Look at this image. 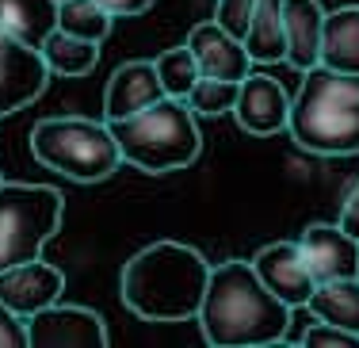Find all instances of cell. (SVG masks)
Returning a JSON list of instances; mask_svg holds the SVG:
<instances>
[{
  "mask_svg": "<svg viewBox=\"0 0 359 348\" xmlns=\"http://www.w3.org/2000/svg\"><path fill=\"white\" fill-rule=\"evenodd\" d=\"M65 218V195L50 184L0 180V272L42 257Z\"/></svg>",
  "mask_w": 359,
  "mask_h": 348,
  "instance_id": "obj_6",
  "label": "cell"
},
{
  "mask_svg": "<svg viewBox=\"0 0 359 348\" xmlns=\"http://www.w3.org/2000/svg\"><path fill=\"white\" fill-rule=\"evenodd\" d=\"M294 310L279 302L260 276L252 272L249 260H222L210 265L207 291L199 302V321L203 341L215 348H264L279 344L290 333Z\"/></svg>",
  "mask_w": 359,
  "mask_h": 348,
  "instance_id": "obj_1",
  "label": "cell"
},
{
  "mask_svg": "<svg viewBox=\"0 0 359 348\" xmlns=\"http://www.w3.org/2000/svg\"><path fill=\"white\" fill-rule=\"evenodd\" d=\"M310 318L329 321V326H340L348 333H359V279H325V283H313L306 307Z\"/></svg>",
  "mask_w": 359,
  "mask_h": 348,
  "instance_id": "obj_17",
  "label": "cell"
},
{
  "mask_svg": "<svg viewBox=\"0 0 359 348\" xmlns=\"http://www.w3.org/2000/svg\"><path fill=\"white\" fill-rule=\"evenodd\" d=\"M100 4L111 12V20H134V15H145L157 0H100Z\"/></svg>",
  "mask_w": 359,
  "mask_h": 348,
  "instance_id": "obj_26",
  "label": "cell"
},
{
  "mask_svg": "<svg viewBox=\"0 0 359 348\" xmlns=\"http://www.w3.org/2000/svg\"><path fill=\"white\" fill-rule=\"evenodd\" d=\"M42 62H46L50 77H88L92 69L100 65V42H88V39H76V35H65V31H50L39 46Z\"/></svg>",
  "mask_w": 359,
  "mask_h": 348,
  "instance_id": "obj_18",
  "label": "cell"
},
{
  "mask_svg": "<svg viewBox=\"0 0 359 348\" xmlns=\"http://www.w3.org/2000/svg\"><path fill=\"white\" fill-rule=\"evenodd\" d=\"M298 249L310 268L313 283L325 279H348L359 268V241L340 222H310L298 234Z\"/></svg>",
  "mask_w": 359,
  "mask_h": 348,
  "instance_id": "obj_10",
  "label": "cell"
},
{
  "mask_svg": "<svg viewBox=\"0 0 359 348\" xmlns=\"http://www.w3.org/2000/svg\"><path fill=\"white\" fill-rule=\"evenodd\" d=\"M210 279V265L195 245L184 241H153L138 249L123 265L118 276V295L123 307L138 314L153 326H176V321H195Z\"/></svg>",
  "mask_w": 359,
  "mask_h": 348,
  "instance_id": "obj_2",
  "label": "cell"
},
{
  "mask_svg": "<svg viewBox=\"0 0 359 348\" xmlns=\"http://www.w3.org/2000/svg\"><path fill=\"white\" fill-rule=\"evenodd\" d=\"M237 100V81H218V77H203L191 84V92L184 96V104L195 115H226Z\"/></svg>",
  "mask_w": 359,
  "mask_h": 348,
  "instance_id": "obj_22",
  "label": "cell"
},
{
  "mask_svg": "<svg viewBox=\"0 0 359 348\" xmlns=\"http://www.w3.org/2000/svg\"><path fill=\"white\" fill-rule=\"evenodd\" d=\"M50 84V69L39 46L0 20V119L35 104Z\"/></svg>",
  "mask_w": 359,
  "mask_h": 348,
  "instance_id": "obj_7",
  "label": "cell"
},
{
  "mask_svg": "<svg viewBox=\"0 0 359 348\" xmlns=\"http://www.w3.org/2000/svg\"><path fill=\"white\" fill-rule=\"evenodd\" d=\"M252 272L260 276V283L276 295L279 302H287L290 310H302L306 299L313 291V276L302 260L298 241H271L249 260Z\"/></svg>",
  "mask_w": 359,
  "mask_h": 348,
  "instance_id": "obj_11",
  "label": "cell"
},
{
  "mask_svg": "<svg viewBox=\"0 0 359 348\" xmlns=\"http://www.w3.org/2000/svg\"><path fill=\"white\" fill-rule=\"evenodd\" d=\"M23 344H27V326H23V318L0 302V348H23Z\"/></svg>",
  "mask_w": 359,
  "mask_h": 348,
  "instance_id": "obj_25",
  "label": "cell"
},
{
  "mask_svg": "<svg viewBox=\"0 0 359 348\" xmlns=\"http://www.w3.org/2000/svg\"><path fill=\"white\" fill-rule=\"evenodd\" d=\"M306 348H359V333H348L340 326H329V321H310V329L302 333Z\"/></svg>",
  "mask_w": 359,
  "mask_h": 348,
  "instance_id": "obj_23",
  "label": "cell"
},
{
  "mask_svg": "<svg viewBox=\"0 0 359 348\" xmlns=\"http://www.w3.org/2000/svg\"><path fill=\"white\" fill-rule=\"evenodd\" d=\"M355 279H359V268H355Z\"/></svg>",
  "mask_w": 359,
  "mask_h": 348,
  "instance_id": "obj_28",
  "label": "cell"
},
{
  "mask_svg": "<svg viewBox=\"0 0 359 348\" xmlns=\"http://www.w3.org/2000/svg\"><path fill=\"white\" fill-rule=\"evenodd\" d=\"M27 326V344L35 348H104L107 326L96 310L69 307V302H50L39 314L23 318Z\"/></svg>",
  "mask_w": 359,
  "mask_h": 348,
  "instance_id": "obj_8",
  "label": "cell"
},
{
  "mask_svg": "<svg viewBox=\"0 0 359 348\" xmlns=\"http://www.w3.org/2000/svg\"><path fill=\"white\" fill-rule=\"evenodd\" d=\"M241 42L249 50L252 65L283 62V0H256L249 31H245Z\"/></svg>",
  "mask_w": 359,
  "mask_h": 348,
  "instance_id": "obj_19",
  "label": "cell"
},
{
  "mask_svg": "<svg viewBox=\"0 0 359 348\" xmlns=\"http://www.w3.org/2000/svg\"><path fill=\"white\" fill-rule=\"evenodd\" d=\"M287 134L318 157L359 154V73L310 65L290 96Z\"/></svg>",
  "mask_w": 359,
  "mask_h": 348,
  "instance_id": "obj_3",
  "label": "cell"
},
{
  "mask_svg": "<svg viewBox=\"0 0 359 348\" xmlns=\"http://www.w3.org/2000/svg\"><path fill=\"white\" fill-rule=\"evenodd\" d=\"M65 295V276L62 268L46 265L42 257L23 260V265H12L0 272V302H4L12 314L20 318H31L42 307L57 302Z\"/></svg>",
  "mask_w": 359,
  "mask_h": 348,
  "instance_id": "obj_12",
  "label": "cell"
},
{
  "mask_svg": "<svg viewBox=\"0 0 359 348\" xmlns=\"http://www.w3.org/2000/svg\"><path fill=\"white\" fill-rule=\"evenodd\" d=\"M161 96H165V88H161L157 65L145 62V58H130L104 84V123L142 112V107L157 104Z\"/></svg>",
  "mask_w": 359,
  "mask_h": 348,
  "instance_id": "obj_14",
  "label": "cell"
},
{
  "mask_svg": "<svg viewBox=\"0 0 359 348\" xmlns=\"http://www.w3.org/2000/svg\"><path fill=\"white\" fill-rule=\"evenodd\" d=\"M233 119L245 134L252 138H271L287 130V112H290V92L268 73H245L237 81V100H233Z\"/></svg>",
  "mask_w": 359,
  "mask_h": 348,
  "instance_id": "obj_9",
  "label": "cell"
},
{
  "mask_svg": "<svg viewBox=\"0 0 359 348\" xmlns=\"http://www.w3.org/2000/svg\"><path fill=\"white\" fill-rule=\"evenodd\" d=\"M54 4H57V0H54Z\"/></svg>",
  "mask_w": 359,
  "mask_h": 348,
  "instance_id": "obj_30",
  "label": "cell"
},
{
  "mask_svg": "<svg viewBox=\"0 0 359 348\" xmlns=\"http://www.w3.org/2000/svg\"><path fill=\"white\" fill-rule=\"evenodd\" d=\"M187 50L195 54L203 77L218 81H241L245 73H252V58L245 50L241 39H233L226 27H218L215 20H203L187 31Z\"/></svg>",
  "mask_w": 359,
  "mask_h": 348,
  "instance_id": "obj_13",
  "label": "cell"
},
{
  "mask_svg": "<svg viewBox=\"0 0 359 348\" xmlns=\"http://www.w3.org/2000/svg\"><path fill=\"white\" fill-rule=\"evenodd\" d=\"M153 65H157V77H161L165 96H172V100H184L187 92H191V84L199 81V62H195V54L187 50V42L168 46L165 54L153 58Z\"/></svg>",
  "mask_w": 359,
  "mask_h": 348,
  "instance_id": "obj_21",
  "label": "cell"
},
{
  "mask_svg": "<svg viewBox=\"0 0 359 348\" xmlns=\"http://www.w3.org/2000/svg\"><path fill=\"white\" fill-rule=\"evenodd\" d=\"M0 180H4V176H0Z\"/></svg>",
  "mask_w": 359,
  "mask_h": 348,
  "instance_id": "obj_29",
  "label": "cell"
},
{
  "mask_svg": "<svg viewBox=\"0 0 359 348\" xmlns=\"http://www.w3.org/2000/svg\"><path fill=\"white\" fill-rule=\"evenodd\" d=\"M252 4L256 0H218L215 4V23L226 27L233 39H245L249 20H252Z\"/></svg>",
  "mask_w": 359,
  "mask_h": 348,
  "instance_id": "obj_24",
  "label": "cell"
},
{
  "mask_svg": "<svg viewBox=\"0 0 359 348\" xmlns=\"http://www.w3.org/2000/svg\"><path fill=\"white\" fill-rule=\"evenodd\" d=\"M54 27L65 31V35H76V39L104 42L111 35V12L100 0H57Z\"/></svg>",
  "mask_w": 359,
  "mask_h": 348,
  "instance_id": "obj_20",
  "label": "cell"
},
{
  "mask_svg": "<svg viewBox=\"0 0 359 348\" xmlns=\"http://www.w3.org/2000/svg\"><path fill=\"white\" fill-rule=\"evenodd\" d=\"M337 222L359 241V184L348 192V199H344V207H340V218H337Z\"/></svg>",
  "mask_w": 359,
  "mask_h": 348,
  "instance_id": "obj_27",
  "label": "cell"
},
{
  "mask_svg": "<svg viewBox=\"0 0 359 348\" xmlns=\"http://www.w3.org/2000/svg\"><path fill=\"white\" fill-rule=\"evenodd\" d=\"M318 65H329V69L340 73H359V4L325 12Z\"/></svg>",
  "mask_w": 359,
  "mask_h": 348,
  "instance_id": "obj_16",
  "label": "cell"
},
{
  "mask_svg": "<svg viewBox=\"0 0 359 348\" xmlns=\"http://www.w3.org/2000/svg\"><path fill=\"white\" fill-rule=\"evenodd\" d=\"M31 154L42 168L69 176L76 184H100L118 173V154L111 126L104 119L84 115H50L31 126Z\"/></svg>",
  "mask_w": 359,
  "mask_h": 348,
  "instance_id": "obj_5",
  "label": "cell"
},
{
  "mask_svg": "<svg viewBox=\"0 0 359 348\" xmlns=\"http://www.w3.org/2000/svg\"><path fill=\"white\" fill-rule=\"evenodd\" d=\"M195 119L199 115L184 100L161 96L157 104L126 119H111L107 126L123 154V165H134L149 176H165L195 165V157L203 154V134Z\"/></svg>",
  "mask_w": 359,
  "mask_h": 348,
  "instance_id": "obj_4",
  "label": "cell"
},
{
  "mask_svg": "<svg viewBox=\"0 0 359 348\" xmlns=\"http://www.w3.org/2000/svg\"><path fill=\"white\" fill-rule=\"evenodd\" d=\"M325 8L321 0H283V62L306 73L321 54Z\"/></svg>",
  "mask_w": 359,
  "mask_h": 348,
  "instance_id": "obj_15",
  "label": "cell"
}]
</instances>
